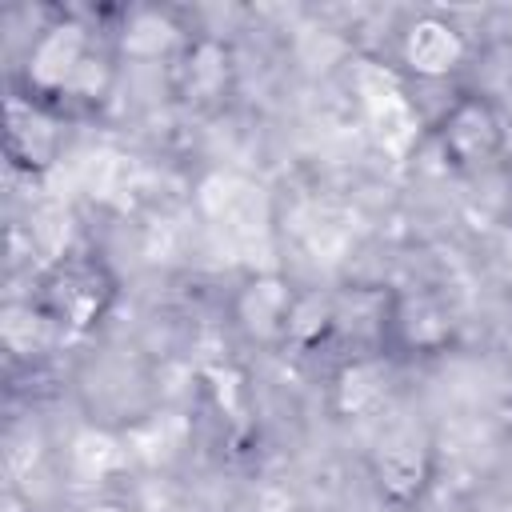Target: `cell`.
<instances>
[{
    "label": "cell",
    "mask_w": 512,
    "mask_h": 512,
    "mask_svg": "<svg viewBox=\"0 0 512 512\" xmlns=\"http://www.w3.org/2000/svg\"><path fill=\"white\" fill-rule=\"evenodd\" d=\"M288 316H292V296L276 276H260L244 288L240 296V320L252 336H280L288 332Z\"/></svg>",
    "instance_id": "52a82bcc"
},
{
    "label": "cell",
    "mask_w": 512,
    "mask_h": 512,
    "mask_svg": "<svg viewBox=\"0 0 512 512\" xmlns=\"http://www.w3.org/2000/svg\"><path fill=\"white\" fill-rule=\"evenodd\" d=\"M380 484L392 492V496H412L424 480V452L416 448L412 436H392L388 444H380Z\"/></svg>",
    "instance_id": "9c48e42d"
},
{
    "label": "cell",
    "mask_w": 512,
    "mask_h": 512,
    "mask_svg": "<svg viewBox=\"0 0 512 512\" xmlns=\"http://www.w3.org/2000/svg\"><path fill=\"white\" fill-rule=\"evenodd\" d=\"M180 436H184V424L176 416H152L144 424H136L124 444H128V456H140V460H164L172 448H180Z\"/></svg>",
    "instance_id": "7c38bea8"
},
{
    "label": "cell",
    "mask_w": 512,
    "mask_h": 512,
    "mask_svg": "<svg viewBox=\"0 0 512 512\" xmlns=\"http://www.w3.org/2000/svg\"><path fill=\"white\" fill-rule=\"evenodd\" d=\"M48 304H52L56 320L84 328V324L96 320V312L104 304V284H100V276L88 264H68L48 284Z\"/></svg>",
    "instance_id": "277c9868"
},
{
    "label": "cell",
    "mask_w": 512,
    "mask_h": 512,
    "mask_svg": "<svg viewBox=\"0 0 512 512\" xmlns=\"http://www.w3.org/2000/svg\"><path fill=\"white\" fill-rule=\"evenodd\" d=\"M356 96H360V108H364V120H368L376 144L388 156L400 160L412 148L416 128H420L416 112H412V104H408V96L400 88V80L388 68H380L372 60H360V68H356Z\"/></svg>",
    "instance_id": "7a4b0ae2"
},
{
    "label": "cell",
    "mask_w": 512,
    "mask_h": 512,
    "mask_svg": "<svg viewBox=\"0 0 512 512\" xmlns=\"http://www.w3.org/2000/svg\"><path fill=\"white\" fill-rule=\"evenodd\" d=\"M168 44H172V24L160 20V16H152V12L136 16V20L124 28V48H128L132 56H160Z\"/></svg>",
    "instance_id": "9a60e30c"
},
{
    "label": "cell",
    "mask_w": 512,
    "mask_h": 512,
    "mask_svg": "<svg viewBox=\"0 0 512 512\" xmlns=\"http://www.w3.org/2000/svg\"><path fill=\"white\" fill-rule=\"evenodd\" d=\"M44 336H48V320L40 312L20 308V304H12L4 312V340H8L12 352H32V348L44 344Z\"/></svg>",
    "instance_id": "2e32d148"
},
{
    "label": "cell",
    "mask_w": 512,
    "mask_h": 512,
    "mask_svg": "<svg viewBox=\"0 0 512 512\" xmlns=\"http://www.w3.org/2000/svg\"><path fill=\"white\" fill-rule=\"evenodd\" d=\"M124 460H128V444L116 440V436H108V432L88 428V432H80V436L72 440V472H76L80 480H104V476L116 472Z\"/></svg>",
    "instance_id": "30bf717a"
},
{
    "label": "cell",
    "mask_w": 512,
    "mask_h": 512,
    "mask_svg": "<svg viewBox=\"0 0 512 512\" xmlns=\"http://www.w3.org/2000/svg\"><path fill=\"white\" fill-rule=\"evenodd\" d=\"M4 512H24V508H20L16 500H8V504H4Z\"/></svg>",
    "instance_id": "ac0fdd59"
},
{
    "label": "cell",
    "mask_w": 512,
    "mask_h": 512,
    "mask_svg": "<svg viewBox=\"0 0 512 512\" xmlns=\"http://www.w3.org/2000/svg\"><path fill=\"white\" fill-rule=\"evenodd\" d=\"M52 148H56V128H52V120H44L36 108L12 100V108H8V152H12L20 164L44 168V164L52 160Z\"/></svg>",
    "instance_id": "ba28073f"
},
{
    "label": "cell",
    "mask_w": 512,
    "mask_h": 512,
    "mask_svg": "<svg viewBox=\"0 0 512 512\" xmlns=\"http://www.w3.org/2000/svg\"><path fill=\"white\" fill-rule=\"evenodd\" d=\"M84 64H88V56H84V32L76 24H56V28H48L36 40L32 60H28V76L44 92H68Z\"/></svg>",
    "instance_id": "3957f363"
},
{
    "label": "cell",
    "mask_w": 512,
    "mask_h": 512,
    "mask_svg": "<svg viewBox=\"0 0 512 512\" xmlns=\"http://www.w3.org/2000/svg\"><path fill=\"white\" fill-rule=\"evenodd\" d=\"M92 512H124V508H116V504H100V508H92Z\"/></svg>",
    "instance_id": "e0dca14e"
},
{
    "label": "cell",
    "mask_w": 512,
    "mask_h": 512,
    "mask_svg": "<svg viewBox=\"0 0 512 512\" xmlns=\"http://www.w3.org/2000/svg\"><path fill=\"white\" fill-rule=\"evenodd\" d=\"M400 324H404L408 344H416V348H436L448 336V320L432 300H408L400 312Z\"/></svg>",
    "instance_id": "4fadbf2b"
},
{
    "label": "cell",
    "mask_w": 512,
    "mask_h": 512,
    "mask_svg": "<svg viewBox=\"0 0 512 512\" xmlns=\"http://www.w3.org/2000/svg\"><path fill=\"white\" fill-rule=\"evenodd\" d=\"M388 388V372L384 364L376 360H356L352 368L340 372V384H336V400H340V412H368Z\"/></svg>",
    "instance_id": "8fae6325"
},
{
    "label": "cell",
    "mask_w": 512,
    "mask_h": 512,
    "mask_svg": "<svg viewBox=\"0 0 512 512\" xmlns=\"http://www.w3.org/2000/svg\"><path fill=\"white\" fill-rule=\"evenodd\" d=\"M200 208L212 220V232L232 252L252 256L256 244L268 248V200L256 184L216 172L200 184Z\"/></svg>",
    "instance_id": "6da1fadb"
},
{
    "label": "cell",
    "mask_w": 512,
    "mask_h": 512,
    "mask_svg": "<svg viewBox=\"0 0 512 512\" xmlns=\"http://www.w3.org/2000/svg\"><path fill=\"white\" fill-rule=\"evenodd\" d=\"M184 72H188V92H196V96H216V88H220L224 76H228V60H224V52H220L216 44H200V48H192Z\"/></svg>",
    "instance_id": "5bb4252c"
},
{
    "label": "cell",
    "mask_w": 512,
    "mask_h": 512,
    "mask_svg": "<svg viewBox=\"0 0 512 512\" xmlns=\"http://www.w3.org/2000/svg\"><path fill=\"white\" fill-rule=\"evenodd\" d=\"M496 140H500L496 116H492L484 104H476V100L460 104V108L448 116V124H444V144H448V152H452L460 164H476V160L492 156Z\"/></svg>",
    "instance_id": "8992f818"
},
{
    "label": "cell",
    "mask_w": 512,
    "mask_h": 512,
    "mask_svg": "<svg viewBox=\"0 0 512 512\" xmlns=\"http://www.w3.org/2000/svg\"><path fill=\"white\" fill-rule=\"evenodd\" d=\"M464 56V44L460 36L440 24V20H416L404 36V60L420 72V76H444L460 64Z\"/></svg>",
    "instance_id": "5b68a950"
}]
</instances>
